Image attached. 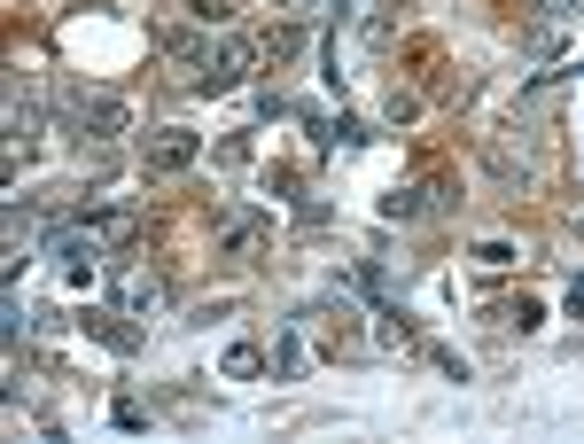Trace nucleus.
<instances>
[{
    "label": "nucleus",
    "mask_w": 584,
    "mask_h": 444,
    "mask_svg": "<svg viewBox=\"0 0 584 444\" xmlns=\"http://www.w3.org/2000/svg\"><path fill=\"white\" fill-rule=\"evenodd\" d=\"M211 242H218L226 257H242V249H258V242H266V211H249V203L218 211V219H211Z\"/></svg>",
    "instance_id": "4"
},
{
    "label": "nucleus",
    "mask_w": 584,
    "mask_h": 444,
    "mask_svg": "<svg viewBox=\"0 0 584 444\" xmlns=\"http://www.w3.org/2000/svg\"><path fill=\"white\" fill-rule=\"evenodd\" d=\"M530 16H538V24H553V32H561V24H569V16H584V0H530Z\"/></svg>",
    "instance_id": "17"
},
{
    "label": "nucleus",
    "mask_w": 584,
    "mask_h": 444,
    "mask_svg": "<svg viewBox=\"0 0 584 444\" xmlns=\"http://www.w3.org/2000/svg\"><path fill=\"white\" fill-rule=\"evenodd\" d=\"M266 367H273V359H266L258 343H234V351H226V375H234V382H249V375H266Z\"/></svg>",
    "instance_id": "12"
},
{
    "label": "nucleus",
    "mask_w": 584,
    "mask_h": 444,
    "mask_svg": "<svg viewBox=\"0 0 584 444\" xmlns=\"http://www.w3.org/2000/svg\"><path fill=\"white\" fill-rule=\"evenodd\" d=\"M296 47H304V24H273V32L258 40V55H273V63H289Z\"/></svg>",
    "instance_id": "14"
},
{
    "label": "nucleus",
    "mask_w": 584,
    "mask_h": 444,
    "mask_svg": "<svg viewBox=\"0 0 584 444\" xmlns=\"http://www.w3.org/2000/svg\"><path fill=\"white\" fill-rule=\"evenodd\" d=\"M195 156H203V133H188V125H156V133L141 141L148 180H180V171H195Z\"/></svg>",
    "instance_id": "2"
},
{
    "label": "nucleus",
    "mask_w": 584,
    "mask_h": 444,
    "mask_svg": "<svg viewBox=\"0 0 584 444\" xmlns=\"http://www.w3.org/2000/svg\"><path fill=\"white\" fill-rule=\"evenodd\" d=\"M475 265H491V274H507V265H523V249H515L507 234H491V242H475Z\"/></svg>",
    "instance_id": "13"
},
{
    "label": "nucleus",
    "mask_w": 584,
    "mask_h": 444,
    "mask_svg": "<svg viewBox=\"0 0 584 444\" xmlns=\"http://www.w3.org/2000/svg\"><path fill=\"white\" fill-rule=\"evenodd\" d=\"M110 421H117V429H141L148 413H141V398H117V406H110Z\"/></svg>",
    "instance_id": "20"
},
{
    "label": "nucleus",
    "mask_w": 584,
    "mask_h": 444,
    "mask_svg": "<svg viewBox=\"0 0 584 444\" xmlns=\"http://www.w3.org/2000/svg\"><path fill=\"white\" fill-rule=\"evenodd\" d=\"M164 55L195 70V63H203V24H195V16H188V24H172V32H164Z\"/></svg>",
    "instance_id": "9"
},
{
    "label": "nucleus",
    "mask_w": 584,
    "mask_h": 444,
    "mask_svg": "<svg viewBox=\"0 0 584 444\" xmlns=\"http://www.w3.org/2000/svg\"><path fill=\"white\" fill-rule=\"evenodd\" d=\"M188 16H195V24H203V32H211V24H226V16H234V9H226V0H188Z\"/></svg>",
    "instance_id": "19"
},
{
    "label": "nucleus",
    "mask_w": 584,
    "mask_h": 444,
    "mask_svg": "<svg viewBox=\"0 0 584 444\" xmlns=\"http://www.w3.org/2000/svg\"><path fill=\"white\" fill-rule=\"evenodd\" d=\"M156 304H164V274H125V281H117V312H125V320H148Z\"/></svg>",
    "instance_id": "6"
},
{
    "label": "nucleus",
    "mask_w": 584,
    "mask_h": 444,
    "mask_svg": "<svg viewBox=\"0 0 584 444\" xmlns=\"http://www.w3.org/2000/svg\"><path fill=\"white\" fill-rule=\"evenodd\" d=\"M249 63H258V40L226 32V40H218V47H203V63H195V95H226V86H242V78H249Z\"/></svg>",
    "instance_id": "1"
},
{
    "label": "nucleus",
    "mask_w": 584,
    "mask_h": 444,
    "mask_svg": "<svg viewBox=\"0 0 584 444\" xmlns=\"http://www.w3.org/2000/svg\"><path fill=\"white\" fill-rule=\"evenodd\" d=\"M125 312H87V335H102L110 351H141V328H117Z\"/></svg>",
    "instance_id": "10"
},
{
    "label": "nucleus",
    "mask_w": 584,
    "mask_h": 444,
    "mask_svg": "<svg viewBox=\"0 0 584 444\" xmlns=\"http://www.w3.org/2000/svg\"><path fill=\"white\" fill-rule=\"evenodd\" d=\"M483 164H491V180L507 188V196H530V156H515L507 141H491V148H483Z\"/></svg>",
    "instance_id": "7"
},
{
    "label": "nucleus",
    "mask_w": 584,
    "mask_h": 444,
    "mask_svg": "<svg viewBox=\"0 0 584 444\" xmlns=\"http://www.w3.org/2000/svg\"><path fill=\"white\" fill-rule=\"evenodd\" d=\"M374 320H382V328H374V335H382V343H390V351H413V320H405V312H397V304H382V312H374Z\"/></svg>",
    "instance_id": "15"
},
{
    "label": "nucleus",
    "mask_w": 584,
    "mask_h": 444,
    "mask_svg": "<svg viewBox=\"0 0 584 444\" xmlns=\"http://www.w3.org/2000/svg\"><path fill=\"white\" fill-rule=\"evenodd\" d=\"M296 367H304V335L281 328V335H273V375H296Z\"/></svg>",
    "instance_id": "16"
},
{
    "label": "nucleus",
    "mask_w": 584,
    "mask_h": 444,
    "mask_svg": "<svg viewBox=\"0 0 584 444\" xmlns=\"http://www.w3.org/2000/svg\"><path fill=\"white\" fill-rule=\"evenodd\" d=\"M133 125V110L117 102V95H70V133H78V148L87 141H117Z\"/></svg>",
    "instance_id": "3"
},
{
    "label": "nucleus",
    "mask_w": 584,
    "mask_h": 444,
    "mask_svg": "<svg viewBox=\"0 0 584 444\" xmlns=\"http://www.w3.org/2000/svg\"><path fill=\"white\" fill-rule=\"evenodd\" d=\"M422 211H437L429 188H390V196H382V219H390V226H413Z\"/></svg>",
    "instance_id": "8"
},
{
    "label": "nucleus",
    "mask_w": 584,
    "mask_h": 444,
    "mask_svg": "<svg viewBox=\"0 0 584 444\" xmlns=\"http://www.w3.org/2000/svg\"><path fill=\"white\" fill-rule=\"evenodd\" d=\"M9 141H16V148H32V141H40V102H24V95L9 102Z\"/></svg>",
    "instance_id": "11"
},
{
    "label": "nucleus",
    "mask_w": 584,
    "mask_h": 444,
    "mask_svg": "<svg viewBox=\"0 0 584 444\" xmlns=\"http://www.w3.org/2000/svg\"><path fill=\"white\" fill-rule=\"evenodd\" d=\"M70 226H87V234H102V242H133V203H110V196H87L70 211Z\"/></svg>",
    "instance_id": "5"
},
{
    "label": "nucleus",
    "mask_w": 584,
    "mask_h": 444,
    "mask_svg": "<svg viewBox=\"0 0 584 444\" xmlns=\"http://www.w3.org/2000/svg\"><path fill=\"white\" fill-rule=\"evenodd\" d=\"M507 328H523V335H530V328H546V304H538V297H523V304H507Z\"/></svg>",
    "instance_id": "18"
}]
</instances>
